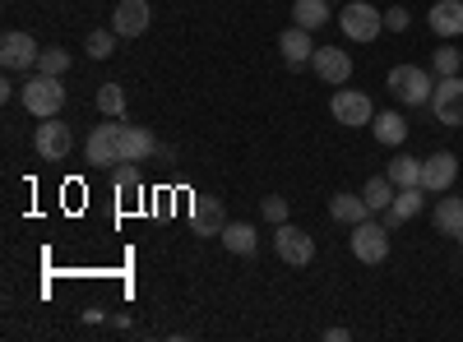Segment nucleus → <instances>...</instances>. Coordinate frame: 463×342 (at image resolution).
<instances>
[{
	"label": "nucleus",
	"instance_id": "obj_5",
	"mask_svg": "<svg viewBox=\"0 0 463 342\" xmlns=\"http://www.w3.org/2000/svg\"><path fill=\"white\" fill-rule=\"evenodd\" d=\"M37 56H43V47L33 42V32H5L0 37V65H5L10 74H33L37 69Z\"/></svg>",
	"mask_w": 463,
	"mask_h": 342
},
{
	"label": "nucleus",
	"instance_id": "obj_28",
	"mask_svg": "<svg viewBox=\"0 0 463 342\" xmlns=\"http://www.w3.org/2000/svg\"><path fill=\"white\" fill-rule=\"evenodd\" d=\"M116 37H121L116 28H93L89 42H84V51H89L93 60H107V56H116Z\"/></svg>",
	"mask_w": 463,
	"mask_h": 342
},
{
	"label": "nucleus",
	"instance_id": "obj_25",
	"mask_svg": "<svg viewBox=\"0 0 463 342\" xmlns=\"http://www.w3.org/2000/svg\"><path fill=\"white\" fill-rule=\"evenodd\" d=\"M384 176H390L399 189H403V185H421V158H408V153H399L390 167H384Z\"/></svg>",
	"mask_w": 463,
	"mask_h": 342
},
{
	"label": "nucleus",
	"instance_id": "obj_29",
	"mask_svg": "<svg viewBox=\"0 0 463 342\" xmlns=\"http://www.w3.org/2000/svg\"><path fill=\"white\" fill-rule=\"evenodd\" d=\"M70 69V51L65 47H47L43 56H37V74H56V79H65Z\"/></svg>",
	"mask_w": 463,
	"mask_h": 342
},
{
	"label": "nucleus",
	"instance_id": "obj_21",
	"mask_svg": "<svg viewBox=\"0 0 463 342\" xmlns=\"http://www.w3.org/2000/svg\"><path fill=\"white\" fill-rule=\"evenodd\" d=\"M218 241H222L232 254H255V245H260V236H255L250 222H227L222 232H218Z\"/></svg>",
	"mask_w": 463,
	"mask_h": 342
},
{
	"label": "nucleus",
	"instance_id": "obj_34",
	"mask_svg": "<svg viewBox=\"0 0 463 342\" xmlns=\"http://www.w3.org/2000/svg\"><path fill=\"white\" fill-rule=\"evenodd\" d=\"M458 245H463V232H458Z\"/></svg>",
	"mask_w": 463,
	"mask_h": 342
},
{
	"label": "nucleus",
	"instance_id": "obj_14",
	"mask_svg": "<svg viewBox=\"0 0 463 342\" xmlns=\"http://www.w3.org/2000/svg\"><path fill=\"white\" fill-rule=\"evenodd\" d=\"M311 69L320 74L325 84H347V79H353V56L338 51V47H316Z\"/></svg>",
	"mask_w": 463,
	"mask_h": 342
},
{
	"label": "nucleus",
	"instance_id": "obj_20",
	"mask_svg": "<svg viewBox=\"0 0 463 342\" xmlns=\"http://www.w3.org/2000/svg\"><path fill=\"white\" fill-rule=\"evenodd\" d=\"M371 130H375V139H380L384 148H403V139H408V121L399 116V111H375Z\"/></svg>",
	"mask_w": 463,
	"mask_h": 342
},
{
	"label": "nucleus",
	"instance_id": "obj_12",
	"mask_svg": "<svg viewBox=\"0 0 463 342\" xmlns=\"http://www.w3.org/2000/svg\"><path fill=\"white\" fill-rule=\"evenodd\" d=\"M427 199H431V189H427V185H403L399 195H394V204L384 208V226L394 232L399 222H408V217H417L421 208H427Z\"/></svg>",
	"mask_w": 463,
	"mask_h": 342
},
{
	"label": "nucleus",
	"instance_id": "obj_1",
	"mask_svg": "<svg viewBox=\"0 0 463 342\" xmlns=\"http://www.w3.org/2000/svg\"><path fill=\"white\" fill-rule=\"evenodd\" d=\"M19 102L28 116L37 121H47V116H61V106H65V84L56 79V74H28V84L19 88Z\"/></svg>",
	"mask_w": 463,
	"mask_h": 342
},
{
	"label": "nucleus",
	"instance_id": "obj_17",
	"mask_svg": "<svg viewBox=\"0 0 463 342\" xmlns=\"http://www.w3.org/2000/svg\"><path fill=\"white\" fill-rule=\"evenodd\" d=\"M153 153H158V139L144 125H121V162H144Z\"/></svg>",
	"mask_w": 463,
	"mask_h": 342
},
{
	"label": "nucleus",
	"instance_id": "obj_8",
	"mask_svg": "<svg viewBox=\"0 0 463 342\" xmlns=\"http://www.w3.org/2000/svg\"><path fill=\"white\" fill-rule=\"evenodd\" d=\"M431 111H436V121H440V125H449V130H458V125H463V74L436 79Z\"/></svg>",
	"mask_w": 463,
	"mask_h": 342
},
{
	"label": "nucleus",
	"instance_id": "obj_22",
	"mask_svg": "<svg viewBox=\"0 0 463 342\" xmlns=\"http://www.w3.org/2000/svg\"><path fill=\"white\" fill-rule=\"evenodd\" d=\"M325 19H329V0H292V23L297 28L316 32V28H325Z\"/></svg>",
	"mask_w": 463,
	"mask_h": 342
},
{
	"label": "nucleus",
	"instance_id": "obj_23",
	"mask_svg": "<svg viewBox=\"0 0 463 342\" xmlns=\"http://www.w3.org/2000/svg\"><path fill=\"white\" fill-rule=\"evenodd\" d=\"M394 195H399V185L390 180V176H371L366 185H362V199L371 204V213H384L394 204Z\"/></svg>",
	"mask_w": 463,
	"mask_h": 342
},
{
	"label": "nucleus",
	"instance_id": "obj_26",
	"mask_svg": "<svg viewBox=\"0 0 463 342\" xmlns=\"http://www.w3.org/2000/svg\"><path fill=\"white\" fill-rule=\"evenodd\" d=\"M98 111H102L107 121H121L126 116V88L121 84H102L98 88Z\"/></svg>",
	"mask_w": 463,
	"mask_h": 342
},
{
	"label": "nucleus",
	"instance_id": "obj_16",
	"mask_svg": "<svg viewBox=\"0 0 463 342\" xmlns=\"http://www.w3.org/2000/svg\"><path fill=\"white\" fill-rule=\"evenodd\" d=\"M427 23H431L436 37H445V42L449 37H463V0H436Z\"/></svg>",
	"mask_w": 463,
	"mask_h": 342
},
{
	"label": "nucleus",
	"instance_id": "obj_4",
	"mask_svg": "<svg viewBox=\"0 0 463 342\" xmlns=\"http://www.w3.org/2000/svg\"><path fill=\"white\" fill-rule=\"evenodd\" d=\"M347 245H353V254L362 263H384V259H390V226L366 217V222L353 226V241H347Z\"/></svg>",
	"mask_w": 463,
	"mask_h": 342
},
{
	"label": "nucleus",
	"instance_id": "obj_13",
	"mask_svg": "<svg viewBox=\"0 0 463 342\" xmlns=\"http://www.w3.org/2000/svg\"><path fill=\"white\" fill-rule=\"evenodd\" d=\"M190 226H195V236H218L227 226V208L222 199L213 195H195V204H190Z\"/></svg>",
	"mask_w": 463,
	"mask_h": 342
},
{
	"label": "nucleus",
	"instance_id": "obj_24",
	"mask_svg": "<svg viewBox=\"0 0 463 342\" xmlns=\"http://www.w3.org/2000/svg\"><path fill=\"white\" fill-rule=\"evenodd\" d=\"M436 232H445V236L463 232V195L458 199H436Z\"/></svg>",
	"mask_w": 463,
	"mask_h": 342
},
{
	"label": "nucleus",
	"instance_id": "obj_15",
	"mask_svg": "<svg viewBox=\"0 0 463 342\" xmlns=\"http://www.w3.org/2000/svg\"><path fill=\"white\" fill-rule=\"evenodd\" d=\"M148 19H153L148 0H121V5L111 10V28L121 32V37H139V32H148Z\"/></svg>",
	"mask_w": 463,
	"mask_h": 342
},
{
	"label": "nucleus",
	"instance_id": "obj_3",
	"mask_svg": "<svg viewBox=\"0 0 463 342\" xmlns=\"http://www.w3.org/2000/svg\"><path fill=\"white\" fill-rule=\"evenodd\" d=\"M338 28L353 37V42H375V37L384 32V10H375L371 0H353V5H343Z\"/></svg>",
	"mask_w": 463,
	"mask_h": 342
},
{
	"label": "nucleus",
	"instance_id": "obj_2",
	"mask_svg": "<svg viewBox=\"0 0 463 342\" xmlns=\"http://www.w3.org/2000/svg\"><path fill=\"white\" fill-rule=\"evenodd\" d=\"M384 84H390V93H394L403 106H431V93H436L431 74L421 69V65H394Z\"/></svg>",
	"mask_w": 463,
	"mask_h": 342
},
{
	"label": "nucleus",
	"instance_id": "obj_27",
	"mask_svg": "<svg viewBox=\"0 0 463 342\" xmlns=\"http://www.w3.org/2000/svg\"><path fill=\"white\" fill-rule=\"evenodd\" d=\"M111 180H116V195H126V199H139V167L135 162H116V171H111Z\"/></svg>",
	"mask_w": 463,
	"mask_h": 342
},
{
	"label": "nucleus",
	"instance_id": "obj_30",
	"mask_svg": "<svg viewBox=\"0 0 463 342\" xmlns=\"http://www.w3.org/2000/svg\"><path fill=\"white\" fill-rule=\"evenodd\" d=\"M458 69H463V51L454 42H445L436 51V79H449V74H458Z\"/></svg>",
	"mask_w": 463,
	"mask_h": 342
},
{
	"label": "nucleus",
	"instance_id": "obj_31",
	"mask_svg": "<svg viewBox=\"0 0 463 342\" xmlns=\"http://www.w3.org/2000/svg\"><path fill=\"white\" fill-rule=\"evenodd\" d=\"M260 213L279 226V222H288V199H283V195H269V199L260 204Z\"/></svg>",
	"mask_w": 463,
	"mask_h": 342
},
{
	"label": "nucleus",
	"instance_id": "obj_11",
	"mask_svg": "<svg viewBox=\"0 0 463 342\" xmlns=\"http://www.w3.org/2000/svg\"><path fill=\"white\" fill-rule=\"evenodd\" d=\"M454 176H458V158L449 153V148H440V153H431V158H421V185H427L431 195H445V189L454 185Z\"/></svg>",
	"mask_w": 463,
	"mask_h": 342
},
{
	"label": "nucleus",
	"instance_id": "obj_33",
	"mask_svg": "<svg viewBox=\"0 0 463 342\" xmlns=\"http://www.w3.org/2000/svg\"><path fill=\"white\" fill-rule=\"evenodd\" d=\"M325 337H329V342H347L353 333H347V328H325Z\"/></svg>",
	"mask_w": 463,
	"mask_h": 342
},
{
	"label": "nucleus",
	"instance_id": "obj_9",
	"mask_svg": "<svg viewBox=\"0 0 463 342\" xmlns=\"http://www.w3.org/2000/svg\"><path fill=\"white\" fill-rule=\"evenodd\" d=\"M329 111H334L338 125H371L375 121V106H371V97L362 88H338L334 102H329Z\"/></svg>",
	"mask_w": 463,
	"mask_h": 342
},
{
	"label": "nucleus",
	"instance_id": "obj_10",
	"mask_svg": "<svg viewBox=\"0 0 463 342\" xmlns=\"http://www.w3.org/2000/svg\"><path fill=\"white\" fill-rule=\"evenodd\" d=\"M84 158L93 167H116L121 162V121H111V125H93L89 143H84Z\"/></svg>",
	"mask_w": 463,
	"mask_h": 342
},
{
	"label": "nucleus",
	"instance_id": "obj_18",
	"mask_svg": "<svg viewBox=\"0 0 463 342\" xmlns=\"http://www.w3.org/2000/svg\"><path fill=\"white\" fill-rule=\"evenodd\" d=\"M279 51H283V60L288 65H311V56H316V42H311V32L306 28H283V37H279Z\"/></svg>",
	"mask_w": 463,
	"mask_h": 342
},
{
	"label": "nucleus",
	"instance_id": "obj_7",
	"mask_svg": "<svg viewBox=\"0 0 463 342\" xmlns=\"http://www.w3.org/2000/svg\"><path fill=\"white\" fill-rule=\"evenodd\" d=\"M33 148H37V158H47V162H65L70 148H74V134H70V125L61 116H47L33 134Z\"/></svg>",
	"mask_w": 463,
	"mask_h": 342
},
{
	"label": "nucleus",
	"instance_id": "obj_32",
	"mask_svg": "<svg viewBox=\"0 0 463 342\" xmlns=\"http://www.w3.org/2000/svg\"><path fill=\"white\" fill-rule=\"evenodd\" d=\"M408 23H412V14H408L403 5H394V10H384V28H390V32H408Z\"/></svg>",
	"mask_w": 463,
	"mask_h": 342
},
{
	"label": "nucleus",
	"instance_id": "obj_19",
	"mask_svg": "<svg viewBox=\"0 0 463 342\" xmlns=\"http://www.w3.org/2000/svg\"><path fill=\"white\" fill-rule=\"evenodd\" d=\"M329 213H334V222L357 226V222H366V217H371V204H366L362 195H353V189H343V195H334V199H329Z\"/></svg>",
	"mask_w": 463,
	"mask_h": 342
},
{
	"label": "nucleus",
	"instance_id": "obj_6",
	"mask_svg": "<svg viewBox=\"0 0 463 342\" xmlns=\"http://www.w3.org/2000/svg\"><path fill=\"white\" fill-rule=\"evenodd\" d=\"M274 250H279L283 263H292V269H306V263L316 259V241L306 236L301 226H292V222H279L274 226Z\"/></svg>",
	"mask_w": 463,
	"mask_h": 342
}]
</instances>
